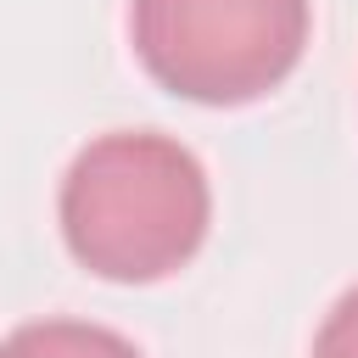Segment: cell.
<instances>
[{
    "instance_id": "7a4b0ae2",
    "label": "cell",
    "mask_w": 358,
    "mask_h": 358,
    "mask_svg": "<svg viewBox=\"0 0 358 358\" xmlns=\"http://www.w3.org/2000/svg\"><path fill=\"white\" fill-rule=\"evenodd\" d=\"M313 39V0H129L145 78L196 106H246L280 90Z\"/></svg>"
},
{
    "instance_id": "3957f363",
    "label": "cell",
    "mask_w": 358,
    "mask_h": 358,
    "mask_svg": "<svg viewBox=\"0 0 358 358\" xmlns=\"http://www.w3.org/2000/svg\"><path fill=\"white\" fill-rule=\"evenodd\" d=\"M0 358H145L129 336L90 319H28L0 336Z\"/></svg>"
},
{
    "instance_id": "277c9868",
    "label": "cell",
    "mask_w": 358,
    "mask_h": 358,
    "mask_svg": "<svg viewBox=\"0 0 358 358\" xmlns=\"http://www.w3.org/2000/svg\"><path fill=\"white\" fill-rule=\"evenodd\" d=\"M308 358H358V285H347L330 302L324 324L313 330V352Z\"/></svg>"
},
{
    "instance_id": "6da1fadb",
    "label": "cell",
    "mask_w": 358,
    "mask_h": 358,
    "mask_svg": "<svg viewBox=\"0 0 358 358\" xmlns=\"http://www.w3.org/2000/svg\"><path fill=\"white\" fill-rule=\"evenodd\" d=\"M56 218L78 268L112 285H157L207 246L213 185L173 134L112 129L67 162Z\"/></svg>"
}]
</instances>
